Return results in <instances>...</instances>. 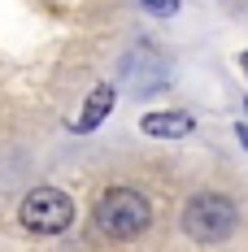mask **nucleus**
<instances>
[{
	"label": "nucleus",
	"mask_w": 248,
	"mask_h": 252,
	"mask_svg": "<svg viewBox=\"0 0 248 252\" xmlns=\"http://www.w3.org/2000/svg\"><path fill=\"white\" fill-rule=\"evenodd\" d=\"M140 130L144 135H157V139H187L196 130V118L187 109H161V113H144L140 118Z\"/></svg>",
	"instance_id": "4"
},
{
	"label": "nucleus",
	"mask_w": 248,
	"mask_h": 252,
	"mask_svg": "<svg viewBox=\"0 0 248 252\" xmlns=\"http://www.w3.org/2000/svg\"><path fill=\"white\" fill-rule=\"evenodd\" d=\"M240 65H244V74H248V48H244V52H240Z\"/></svg>",
	"instance_id": "7"
},
{
	"label": "nucleus",
	"mask_w": 248,
	"mask_h": 252,
	"mask_svg": "<svg viewBox=\"0 0 248 252\" xmlns=\"http://www.w3.org/2000/svg\"><path fill=\"white\" fill-rule=\"evenodd\" d=\"M18 218H22V226L35 230V235H61V230L74 222V200H70L61 187H35V191L22 196Z\"/></svg>",
	"instance_id": "3"
},
{
	"label": "nucleus",
	"mask_w": 248,
	"mask_h": 252,
	"mask_svg": "<svg viewBox=\"0 0 248 252\" xmlns=\"http://www.w3.org/2000/svg\"><path fill=\"white\" fill-rule=\"evenodd\" d=\"M235 204L218 196V191H196L192 200L183 204V218H178V226L183 235H192L196 244H222L226 235L235 230Z\"/></svg>",
	"instance_id": "2"
},
{
	"label": "nucleus",
	"mask_w": 248,
	"mask_h": 252,
	"mask_svg": "<svg viewBox=\"0 0 248 252\" xmlns=\"http://www.w3.org/2000/svg\"><path fill=\"white\" fill-rule=\"evenodd\" d=\"M109 109H113V87L100 83V87H92V96L83 100V113L74 118V130H96V126L109 118Z\"/></svg>",
	"instance_id": "5"
},
{
	"label": "nucleus",
	"mask_w": 248,
	"mask_h": 252,
	"mask_svg": "<svg viewBox=\"0 0 248 252\" xmlns=\"http://www.w3.org/2000/svg\"><path fill=\"white\" fill-rule=\"evenodd\" d=\"M140 9L152 18H170V13H178V0H140Z\"/></svg>",
	"instance_id": "6"
},
{
	"label": "nucleus",
	"mask_w": 248,
	"mask_h": 252,
	"mask_svg": "<svg viewBox=\"0 0 248 252\" xmlns=\"http://www.w3.org/2000/svg\"><path fill=\"white\" fill-rule=\"evenodd\" d=\"M148 222H152V204L135 187H109L96 200V226L109 239H135L140 230H148Z\"/></svg>",
	"instance_id": "1"
}]
</instances>
